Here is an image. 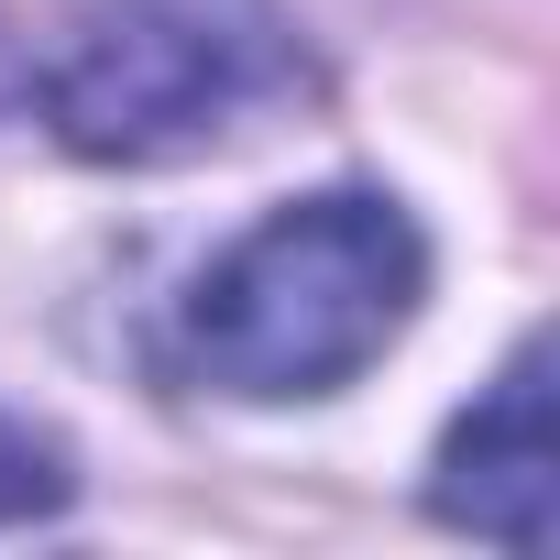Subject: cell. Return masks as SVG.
Wrapping results in <instances>:
<instances>
[{
  "instance_id": "1",
  "label": "cell",
  "mask_w": 560,
  "mask_h": 560,
  "mask_svg": "<svg viewBox=\"0 0 560 560\" xmlns=\"http://www.w3.org/2000/svg\"><path fill=\"white\" fill-rule=\"evenodd\" d=\"M429 298V242L374 187H319L298 209H264L231 253L198 264L176 308V352L220 396H330Z\"/></svg>"
},
{
  "instance_id": "2",
  "label": "cell",
  "mask_w": 560,
  "mask_h": 560,
  "mask_svg": "<svg viewBox=\"0 0 560 560\" xmlns=\"http://www.w3.org/2000/svg\"><path fill=\"white\" fill-rule=\"evenodd\" d=\"M287 89L275 0H89L45 67V121L100 165H165Z\"/></svg>"
},
{
  "instance_id": "3",
  "label": "cell",
  "mask_w": 560,
  "mask_h": 560,
  "mask_svg": "<svg viewBox=\"0 0 560 560\" xmlns=\"http://www.w3.org/2000/svg\"><path fill=\"white\" fill-rule=\"evenodd\" d=\"M549 494H560V440H549V341H527L483 396L472 418L440 440V483L429 505L472 538H505V549H549Z\"/></svg>"
},
{
  "instance_id": "4",
  "label": "cell",
  "mask_w": 560,
  "mask_h": 560,
  "mask_svg": "<svg viewBox=\"0 0 560 560\" xmlns=\"http://www.w3.org/2000/svg\"><path fill=\"white\" fill-rule=\"evenodd\" d=\"M45 505H67L56 451H45L23 418H0V527H12V516H45Z\"/></svg>"
}]
</instances>
